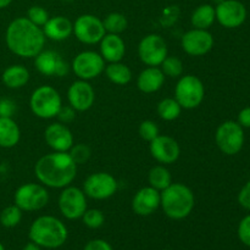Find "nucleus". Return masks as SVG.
<instances>
[{
  "label": "nucleus",
  "instance_id": "f257e3e1",
  "mask_svg": "<svg viewBox=\"0 0 250 250\" xmlns=\"http://www.w3.org/2000/svg\"><path fill=\"white\" fill-rule=\"evenodd\" d=\"M77 166L68 151H53L37 161L34 175L45 187L62 189L75 181Z\"/></svg>",
  "mask_w": 250,
  "mask_h": 250
},
{
  "label": "nucleus",
  "instance_id": "f03ea898",
  "mask_svg": "<svg viewBox=\"0 0 250 250\" xmlns=\"http://www.w3.org/2000/svg\"><path fill=\"white\" fill-rule=\"evenodd\" d=\"M45 41L42 27L32 23L27 17L12 20L5 33V42L9 50L24 59L36 58L44 49Z\"/></svg>",
  "mask_w": 250,
  "mask_h": 250
},
{
  "label": "nucleus",
  "instance_id": "7ed1b4c3",
  "mask_svg": "<svg viewBox=\"0 0 250 250\" xmlns=\"http://www.w3.org/2000/svg\"><path fill=\"white\" fill-rule=\"evenodd\" d=\"M67 236L68 232L65 224L50 215L37 217L32 222L28 232L31 242L36 243L41 248L46 249L60 248L67 241Z\"/></svg>",
  "mask_w": 250,
  "mask_h": 250
},
{
  "label": "nucleus",
  "instance_id": "20e7f679",
  "mask_svg": "<svg viewBox=\"0 0 250 250\" xmlns=\"http://www.w3.org/2000/svg\"><path fill=\"white\" fill-rule=\"evenodd\" d=\"M160 207L166 216L171 220H183L192 214L195 205L194 193L183 183H171L160 192Z\"/></svg>",
  "mask_w": 250,
  "mask_h": 250
},
{
  "label": "nucleus",
  "instance_id": "39448f33",
  "mask_svg": "<svg viewBox=\"0 0 250 250\" xmlns=\"http://www.w3.org/2000/svg\"><path fill=\"white\" fill-rule=\"evenodd\" d=\"M62 106V99L51 85L43 84L36 88L29 98V107L34 116L42 120H51L58 116Z\"/></svg>",
  "mask_w": 250,
  "mask_h": 250
},
{
  "label": "nucleus",
  "instance_id": "423d86ee",
  "mask_svg": "<svg viewBox=\"0 0 250 250\" xmlns=\"http://www.w3.org/2000/svg\"><path fill=\"white\" fill-rule=\"evenodd\" d=\"M205 97L203 81L194 75L181 76L175 87V99L182 109L193 110L202 105Z\"/></svg>",
  "mask_w": 250,
  "mask_h": 250
},
{
  "label": "nucleus",
  "instance_id": "0eeeda50",
  "mask_svg": "<svg viewBox=\"0 0 250 250\" xmlns=\"http://www.w3.org/2000/svg\"><path fill=\"white\" fill-rule=\"evenodd\" d=\"M246 141L244 128L237 121H225L217 127L215 133L216 146L225 155H236L242 150Z\"/></svg>",
  "mask_w": 250,
  "mask_h": 250
},
{
  "label": "nucleus",
  "instance_id": "6e6552de",
  "mask_svg": "<svg viewBox=\"0 0 250 250\" xmlns=\"http://www.w3.org/2000/svg\"><path fill=\"white\" fill-rule=\"evenodd\" d=\"M49 203V192L42 183H26L20 186L14 194V204L22 211L42 210Z\"/></svg>",
  "mask_w": 250,
  "mask_h": 250
},
{
  "label": "nucleus",
  "instance_id": "1a4fd4ad",
  "mask_svg": "<svg viewBox=\"0 0 250 250\" xmlns=\"http://www.w3.org/2000/svg\"><path fill=\"white\" fill-rule=\"evenodd\" d=\"M70 66L78 80L90 81L104 72L105 60L97 51L84 50L73 58Z\"/></svg>",
  "mask_w": 250,
  "mask_h": 250
},
{
  "label": "nucleus",
  "instance_id": "9d476101",
  "mask_svg": "<svg viewBox=\"0 0 250 250\" xmlns=\"http://www.w3.org/2000/svg\"><path fill=\"white\" fill-rule=\"evenodd\" d=\"M119 183L109 172H95L88 176L83 182V192L88 198L94 200H106L114 197Z\"/></svg>",
  "mask_w": 250,
  "mask_h": 250
},
{
  "label": "nucleus",
  "instance_id": "9b49d317",
  "mask_svg": "<svg viewBox=\"0 0 250 250\" xmlns=\"http://www.w3.org/2000/svg\"><path fill=\"white\" fill-rule=\"evenodd\" d=\"M59 210L67 220H78L88 209L87 195L83 189L73 186L62 188L59 195Z\"/></svg>",
  "mask_w": 250,
  "mask_h": 250
},
{
  "label": "nucleus",
  "instance_id": "f8f14e48",
  "mask_svg": "<svg viewBox=\"0 0 250 250\" xmlns=\"http://www.w3.org/2000/svg\"><path fill=\"white\" fill-rule=\"evenodd\" d=\"M73 34L83 44L93 45L102 41L106 34L103 20L92 14L81 15L73 22Z\"/></svg>",
  "mask_w": 250,
  "mask_h": 250
},
{
  "label": "nucleus",
  "instance_id": "ddd939ff",
  "mask_svg": "<svg viewBox=\"0 0 250 250\" xmlns=\"http://www.w3.org/2000/svg\"><path fill=\"white\" fill-rule=\"evenodd\" d=\"M167 55V44L160 34H148L139 42L138 56L144 65L160 66Z\"/></svg>",
  "mask_w": 250,
  "mask_h": 250
},
{
  "label": "nucleus",
  "instance_id": "4468645a",
  "mask_svg": "<svg viewBox=\"0 0 250 250\" xmlns=\"http://www.w3.org/2000/svg\"><path fill=\"white\" fill-rule=\"evenodd\" d=\"M215 15L225 28H238L247 20V7L239 0H224L215 6Z\"/></svg>",
  "mask_w": 250,
  "mask_h": 250
},
{
  "label": "nucleus",
  "instance_id": "2eb2a0df",
  "mask_svg": "<svg viewBox=\"0 0 250 250\" xmlns=\"http://www.w3.org/2000/svg\"><path fill=\"white\" fill-rule=\"evenodd\" d=\"M183 51L190 56H203L214 46V36L208 29L192 28L181 39Z\"/></svg>",
  "mask_w": 250,
  "mask_h": 250
},
{
  "label": "nucleus",
  "instance_id": "dca6fc26",
  "mask_svg": "<svg viewBox=\"0 0 250 250\" xmlns=\"http://www.w3.org/2000/svg\"><path fill=\"white\" fill-rule=\"evenodd\" d=\"M34 66L41 75L46 77H63L67 75L71 67L60 54L45 49L34 58Z\"/></svg>",
  "mask_w": 250,
  "mask_h": 250
},
{
  "label": "nucleus",
  "instance_id": "f3484780",
  "mask_svg": "<svg viewBox=\"0 0 250 250\" xmlns=\"http://www.w3.org/2000/svg\"><path fill=\"white\" fill-rule=\"evenodd\" d=\"M151 156L161 165H170L180 159L181 146L175 138L170 136L159 134L149 143Z\"/></svg>",
  "mask_w": 250,
  "mask_h": 250
},
{
  "label": "nucleus",
  "instance_id": "a211bd4d",
  "mask_svg": "<svg viewBox=\"0 0 250 250\" xmlns=\"http://www.w3.org/2000/svg\"><path fill=\"white\" fill-rule=\"evenodd\" d=\"M68 105L77 112L89 110L94 105L95 90L89 81L77 80L71 83L67 89Z\"/></svg>",
  "mask_w": 250,
  "mask_h": 250
},
{
  "label": "nucleus",
  "instance_id": "6ab92c4d",
  "mask_svg": "<svg viewBox=\"0 0 250 250\" xmlns=\"http://www.w3.org/2000/svg\"><path fill=\"white\" fill-rule=\"evenodd\" d=\"M45 143L54 151H68L75 144L71 129L61 122L50 124L44 131Z\"/></svg>",
  "mask_w": 250,
  "mask_h": 250
},
{
  "label": "nucleus",
  "instance_id": "aec40b11",
  "mask_svg": "<svg viewBox=\"0 0 250 250\" xmlns=\"http://www.w3.org/2000/svg\"><path fill=\"white\" fill-rule=\"evenodd\" d=\"M161 195L155 188L146 186L136 192L132 199V210L139 216H149L160 208Z\"/></svg>",
  "mask_w": 250,
  "mask_h": 250
},
{
  "label": "nucleus",
  "instance_id": "412c9836",
  "mask_svg": "<svg viewBox=\"0 0 250 250\" xmlns=\"http://www.w3.org/2000/svg\"><path fill=\"white\" fill-rule=\"evenodd\" d=\"M100 55L106 62H119L125 58L126 44L120 34L106 33L99 42Z\"/></svg>",
  "mask_w": 250,
  "mask_h": 250
},
{
  "label": "nucleus",
  "instance_id": "4be33fe9",
  "mask_svg": "<svg viewBox=\"0 0 250 250\" xmlns=\"http://www.w3.org/2000/svg\"><path fill=\"white\" fill-rule=\"evenodd\" d=\"M46 39L54 42H62L73 34V23L65 16L49 17L46 23L42 27Z\"/></svg>",
  "mask_w": 250,
  "mask_h": 250
},
{
  "label": "nucleus",
  "instance_id": "5701e85b",
  "mask_svg": "<svg viewBox=\"0 0 250 250\" xmlns=\"http://www.w3.org/2000/svg\"><path fill=\"white\" fill-rule=\"evenodd\" d=\"M165 75L159 66H148L137 77V87L142 93L151 94L163 88Z\"/></svg>",
  "mask_w": 250,
  "mask_h": 250
},
{
  "label": "nucleus",
  "instance_id": "b1692460",
  "mask_svg": "<svg viewBox=\"0 0 250 250\" xmlns=\"http://www.w3.org/2000/svg\"><path fill=\"white\" fill-rule=\"evenodd\" d=\"M21 129L12 117H0V148L10 149L19 144Z\"/></svg>",
  "mask_w": 250,
  "mask_h": 250
},
{
  "label": "nucleus",
  "instance_id": "393cba45",
  "mask_svg": "<svg viewBox=\"0 0 250 250\" xmlns=\"http://www.w3.org/2000/svg\"><path fill=\"white\" fill-rule=\"evenodd\" d=\"M29 77V71L26 66L11 65L2 72L1 82L10 89H20L28 83Z\"/></svg>",
  "mask_w": 250,
  "mask_h": 250
},
{
  "label": "nucleus",
  "instance_id": "a878e982",
  "mask_svg": "<svg viewBox=\"0 0 250 250\" xmlns=\"http://www.w3.org/2000/svg\"><path fill=\"white\" fill-rule=\"evenodd\" d=\"M216 21V15H215V6L211 4H202L193 11L190 16V22L193 24V28L199 29H209Z\"/></svg>",
  "mask_w": 250,
  "mask_h": 250
},
{
  "label": "nucleus",
  "instance_id": "bb28decb",
  "mask_svg": "<svg viewBox=\"0 0 250 250\" xmlns=\"http://www.w3.org/2000/svg\"><path fill=\"white\" fill-rule=\"evenodd\" d=\"M105 76L111 83L117 85H126L132 81V71L126 63L111 62L107 66H105Z\"/></svg>",
  "mask_w": 250,
  "mask_h": 250
},
{
  "label": "nucleus",
  "instance_id": "cd10ccee",
  "mask_svg": "<svg viewBox=\"0 0 250 250\" xmlns=\"http://www.w3.org/2000/svg\"><path fill=\"white\" fill-rule=\"evenodd\" d=\"M149 186L155 188L159 192H163L164 189L168 187L172 183V177L167 168L164 165H156L150 168L148 173Z\"/></svg>",
  "mask_w": 250,
  "mask_h": 250
},
{
  "label": "nucleus",
  "instance_id": "c85d7f7f",
  "mask_svg": "<svg viewBox=\"0 0 250 250\" xmlns=\"http://www.w3.org/2000/svg\"><path fill=\"white\" fill-rule=\"evenodd\" d=\"M158 115L164 121H175L181 116L182 107L175 98H164L158 104Z\"/></svg>",
  "mask_w": 250,
  "mask_h": 250
},
{
  "label": "nucleus",
  "instance_id": "c756f323",
  "mask_svg": "<svg viewBox=\"0 0 250 250\" xmlns=\"http://www.w3.org/2000/svg\"><path fill=\"white\" fill-rule=\"evenodd\" d=\"M103 24L106 33L121 34L128 27V21H127V17L121 12H110L103 20Z\"/></svg>",
  "mask_w": 250,
  "mask_h": 250
},
{
  "label": "nucleus",
  "instance_id": "7c9ffc66",
  "mask_svg": "<svg viewBox=\"0 0 250 250\" xmlns=\"http://www.w3.org/2000/svg\"><path fill=\"white\" fill-rule=\"evenodd\" d=\"M22 210L16 205H9L5 208L0 214V224L5 229H14L21 222L22 220Z\"/></svg>",
  "mask_w": 250,
  "mask_h": 250
},
{
  "label": "nucleus",
  "instance_id": "2f4dec72",
  "mask_svg": "<svg viewBox=\"0 0 250 250\" xmlns=\"http://www.w3.org/2000/svg\"><path fill=\"white\" fill-rule=\"evenodd\" d=\"M161 71L165 77L180 78L183 73V62L177 56H166L165 60L160 65Z\"/></svg>",
  "mask_w": 250,
  "mask_h": 250
},
{
  "label": "nucleus",
  "instance_id": "473e14b6",
  "mask_svg": "<svg viewBox=\"0 0 250 250\" xmlns=\"http://www.w3.org/2000/svg\"><path fill=\"white\" fill-rule=\"evenodd\" d=\"M81 219L88 229H97L104 225L105 215L99 209H87Z\"/></svg>",
  "mask_w": 250,
  "mask_h": 250
},
{
  "label": "nucleus",
  "instance_id": "72a5a7b5",
  "mask_svg": "<svg viewBox=\"0 0 250 250\" xmlns=\"http://www.w3.org/2000/svg\"><path fill=\"white\" fill-rule=\"evenodd\" d=\"M68 154H70L72 160L75 161L77 165H82V164H85L89 160L90 155H92V150H90V148L88 146L80 143L73 144V146H71L70 150H68Z\"/></svg>",
  "mask_w": 250,
  "mask_h": 250
},
{
  "label": "nucleus",
  "instance_id": "f704fd0d",
  "mask_svg": "<svg viewBox=\"0 0 250 250\" xmlns=\"http://www.w3.org/2000/svg\"><path fill=\"white\" fill-rule=\"evenodd\" d=\"M26 17L32 23L36 24V26L43 27L50 16H49V12L44 7L38 6V5H33V6H31L28 9Z\"/></svg>",
  "mask_w": 250,
  "mask_h": 250
},
{
  "label": "nucleus",
  "instance_id": "c9c22d12",
  "mask_svg": "<svg viewBox=\"0 0 250 250\" xmlns=\"http://www.w3.org/2000/svg\"><path fill=\"white\" fill-rule=\"evenodd\" d=\"M138 133L142 139L150 143L153 139H155L160 134V131H159V127L155 122L151 121V120H146L139 125Z\"/></svg>",
  "mask_w": 250,
  "mask_h": 250
},
{
  "label": "nucleus",
  "instance_id": "e433bc0d",
  "mask_svg": "<svg viewBox=\"0 0 250 250\" xmlns=\"http://www.w3.org/2000/svg\"><path fill=\"white\" fill-rule=\"evenodd\" d=\"M237 234L238 238L244 246L250 248V215H247L246 217L241 220L238 225V229H237Z\"/></svg>",
  "mask_w": 250,
  "mask_h": 250
},
{
  "label": "nucleus",
  "instance_id": "4c0bfd02",
  "mask_svg": "<svg viewBox=\"0 0 250 250\" xmlns=\"http://www.w3.org/2000/svg\"><path fill=\"white\" fill-rule=\"evenodd\" d=\"M16 103L9 98H0V117H12L16 112Z\"/></svg>",
  "mask_w": 250,
  "mask_h": 250
},
{
  "label": "nucleus",
  "instance_id": "58836bf2",
  "mask_svg": "<svg viewBox=\"0 0 250 250\" xmlns=\"http://www.w3.org/2000/svg\"><path fill=\"white\" fill-rule=\"evenodd\" d=\"M76 110L73 109L72 106H61L60 111H59L58 114V119H59V122H61V124H71V122L73 121V120L76 119Z\"/></svg>",
  "mask_w": 250,
  "mask_h": 250
},
{
  "label": "nucleus",
  "instance_id": "ea45409f",
  "mask_svg": "<svg viewBox=\"0 0 250 250\" xmlns=\"http://www.w3.org/2000/svg\"><path fill=\"white\" fill-rule=\"evenodd\" d=\"M237 199H238V203L241 207H243L247 210H250V181H248L242 187V189L239 190Z\"/></svg>",
  "mask_w": 250,
  "mask_h": 250
},
{
  "label": "nucleus",
  "instance_id": "a19ab883",
  "mask_svg": "<svg viewBox=\"0 0 250 250\" xmlns=\"http://www.w3.org/2000/svg\"><path fill=\"white\" fill-rule=\"evenodd\" d=\"M83 250H114L110 243H107L104 239H92L85 244Z\"/></svg>",
  "mask_w": 250,
  "mask_h": 250
},
{
  "label": "nucleus",
  "instance_id": "79ce46f5",
  "mask_svg": "<svg viewBox=\"0 0 250 250\" xmlns=\"http://www.w3.org/2000/svg\"><path fill=\"white\" fill-rule=\"evenodd\" d=\"M238 122L243 128H250V106L244 107L238 114Z\"/></svg>",
  "mask_w": 250,
  "mask_h": 250
},
{
  "label": "nucleus",
  "instance_id": "37998d69",
  "mask_svg": "<svg viewBox=\"0 0 250 250\" xmlns=\"http://www.w3.org/2000/svg\"><path fill=\"white\" fill-rule=\"evenodd\" d=\"M22 250H42L41 247L37 246L36 243H33V242H29V243H27L26 246L23 247V249Z\"/></svg>",
  "mask_w": 250,
  "mask_h": 250
},
{
  "label": "nucleus",
  "instance_id": "c03bdc74",
  "mask_svg": "<svg viewBox=\"0 0 250 250\" xmlns=\"http://www.w3.org/2000/svg\"><path fill=\"white\" fill-rule=\"evenodd\" d=\"M12 2V0H0V9H5Z\"/></svg>",
  "mask_w": 250,
  "mask_h": 250
},
{
  "label": "nucleus",
  "instance_id": "a18cd8bd",
  "mask_svg": "<svg viewBox=\"0 0 250 250\" xmlns=\"http://www.w3.org/2000/svg\"><path fill=\"white\" fill-rule=\"evenodd\" d=\"M224 1V0H212V2H215V4H220V2H222Z\"/></svg>",
  "mask_w": 250,
  "mask_h": 250
},
{
  "label": "nucleus",
  "instance_id": "49530a36",
  "mask_svg": "<svg viewBox=\"0 0 250 250\" xmlns=\"http://www.w3.org/2000/svg\"><path fill=\"white\" fill-rule=\"evenodd\" d=\"M0 250H5L4 246H2V244H1V242H0Z\"/></svg>",
  "mask_w": 250,
  "mask_h": 250
},
{
  "label": "nucleus",
  "instance_id": "de8ad7c7",
  "mask_svg": "<svg viewBox=\"0 0 250 250\" xmlns=\"http://www.w3.org/2000/svg\"><path fill=\"white\" fill-rule=\"evenodd\" d=\"M163 250H171V249H163Z\"/></svg>",
  "mask_w": 250,
  "mask_h": 250
}]
</instances>
